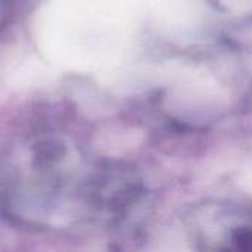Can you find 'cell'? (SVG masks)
Instances as JSON below:
<instances>
[{
	"mask_svg": "<svg viewBox=\"0 0 252 252\" xmlns=\"http://www.w3.org/2000/svg\"><path fill=\"white\" fill-rule=\"evenodd\" d=\"M89 195L92 202L99 208L121 213L140 196V186L134 176L120 167H108L100 170L90 182Z\"/></svg>",
	"mask_w": 252,
	"mask_h": 252,
	"instance_id": "1",
	"label": "cell"
},
{
	"mask_svg": "<svg viewBox=\"0 0 252 252\" xmlns=\"http://www.w3.org/2000/svg\"><path fill=\"white\" fill-rule=\"evenodd\" d=\"M15 7V0H0V31L9 24Z\"/></svg>",
	"mask_w": 252,
	"mask_h": 252,
	"instance_id": "4",
	"label": "cell"
},
{
	"mask_svg": "<svg viewBox=\"0 0 252 252\" xmlns=\"http://www.w3.org/2000/svg\"><path fill=\"white\" fill-rule=\"evenodd\" d=\"M229 245L224 247V250H233V251L252 252V227L251 226H238L230 230Z\"/></svg>",
	"mask_w": 252,
	"mask_h": 252,
	"instance_id": "3",
	"label": "cell"
},
{
	"mask_svg": "<svg viewBox=\"0 0 252 252\" xmlns=\"http://www.w3.org/2000/svg\"><path fill=\"white\" fill-rule=\"evenodd\" d=\"M65 155V149L62 145L53 140H43L34 148V161L38 168H52L56 165Z\"/></svg>",
	"mask_w": 252,
	"mask_h": 252,
	"instance_id": "2",
	"label": "cell"
}]
</instances>
